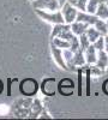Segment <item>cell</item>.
<instances>
[{
    "instance_id": "1",
    "label": "cell",
    "mask_w": 108,
    "mask_h": 120,
    "mask_svg": "<svg viewBox=\"0 0 108 120\" xmlns=\"http://www.w3.org/2000/svg\"><path fill=\"white\" fill-rule=\"evenodd\" d=\"M38 90H40V85L34 78H25L19 83V91L23 96L35 97L38 93Z\"/></svg>"
},
{
    "instance_id": "2",
    "label": "cell",
    "mask_w": 108,
    "mask_h": 120,
    "mask_svg": "<svg viewBox=\"0 0 108 120\" xmlns=\"http://www.w3.org/2000/svg\"><path fill=\"white\" fill-rule=\"evenodd\" d=\"M36 15L40 17L41 19H43L45 22H48L53 25L55 24H61L65 23L64 17L60 10H56V11H45V10H35Z\"/></svg>"
},
{
    "instance_id": "3",
    "label": "cell",
    "mask_w": 108,
    "mask_h": 120,
    "mask_svg": "<svg viewBox=\"0 0 108 120\" xmlns=\"http://www.w3.org/2000/svg\"><path fill=\"white\" fill-rule=\"evenodd\" d=\"M31 4L35 10H45V11H56L61 7L59 0H34Z\"/></svg>"
},
{
    "instance_id": "4",
    "label": "cell",
    "mask_w": 108,
    "mask_h": 120,
    "mask_svg": "<svg viewBox=\"0 0 108 120\" xmlns=\"http://www.w3.org/2000/svg\"><path fill=\"white\" fill-rule=\"evenodd\" d=\"M60 11L63 13L64 17V21L66 24H72L76 19H77V15H78V10L76 7H73L70 3L65 1L61 7H60Z\"/></svg>"
},
{
    "instance_id": "5",
    "label": "cell",
    "mask_w": 108,
    "mask_h": 120,
    "mask_svg": "<svg viewBox=\"0 0 108 120\" xmlns=\"http://www.w3.org/2000/svg\"><path fill=\"white\" fill-rule=\"evenodd\" d=\"M40 90L45 96H54L58 90V84H56L55 78L54 77L45 78L40 85Z\"/></svg>"
},
{
    "instance_id": "6",
    "label": "cell",
    "mask_w": 108,
    "mask_h": 120,
    "mask_svg": "<svg viewBox=\"0 0 108 120\" xmlns=\"http://www.w3.org/2000/svg\"><path fill=\"white\" fill-rule=\"evenodd\" d=\"M76 90V84L71 78H64L58 83V91L63 96H71Z\"/></svg>"
},
{
    "instance_id": "7",
    "label": "cell",
    "mask_w": 108,
    "mask_h": 120,
    "mask_svg": "<svg viewBox=\"0 0 108 120\" xmlns=\"http://www.w3.org/2000/svg\"><path fill=\"white\" fill-rule=\"evenodd\" d=\"M51 51H52V55H53V59H54V63L63 70L65 71H70L68 66L66 65V61L64 59V55H63V49L59 48L56 46H54L53 43H51Z\"/></svg>"
},
{
    "instance_id": "8",
    "label": "cell",
    "mask_w": 108,
    "mask_h": 120,
    "mask_svg": "<svg viewBox=\"0 0 108 120\" xmlns=\"http://www.w3.org/2000/svg\"><path fill=\"white\" fill-rule=\"evenodd\" d=\"M86 61H85V58H84V53L81 51V49H78L77 52L73 53V58L72 60L70 61V64H68V68L72 70L74 67H82L83 65H85Z\"/></svg>"
},
{
    "instance_id": "9",
    "label": "cell",
    "mask_w": 108,
    "mask_h": 120,
    "mask_svg": "<svg viewBox=\"0 0 108 120\" xmlns=\"http://www.w3.org/2000/svg\"><path fill=\"white\" fill-rule=\"evenodd\" d=\"M45 109L42 105V100L40 97H35L33 100V103L30 107V112H29V118H38V115L41 114V112Z\"/></svg>"
},
{
    "instance_id": "10",
    "label": "cell",
    "mask_w": 108,
    "mask_h": 120,
    "mask_svg": "<svg viewBox=\"0 0 108 120\" xmlns=\"http://www.w3.org/2000/svg\"><path fill=\"white\" fill-rule=\"evenodd\" d=\"M97 49L94 47V45L91 43L89 47L86 48V51L84 52V58H85V61L88 65H95L97 61Z\"/></svg>"
},
{
    "instance_id": "11",
    "label": "cell",
    "mask_w": 108,
    "mask_h": 120,
    "mask_svg": "<svg viewBox=\"0 0 108 120\" xmlns=\"http://www.w3.org/2000/svg\"><path fill=\"white\" fill-rule=\"evenodd\" d=\"M97 19H99V17H97L96 15L88 13L86 11H85V12H83V11H78V15H77V19H76V21L88 23L89 25H94V24L96 23Z\"/></svg>"
},
{
    "instance_id": "12",
    "label": "cell",
    "mask_w": 108,
    "mask_h": 120,
    "mask_svg": "<svg viewBox=\"0 0 108 120\" xmlns=\"http://www.w3.org/2000/svg\"><path fill=\"white\" fill-rule=\"evenodd\" d=\"M89 28V24L88 23H84V22H79V21H74L72 24H71V30L72 33L77 36H81L83 34H85L86 29Z\"/></svg>"
},
{
    "instance_id": "13",
    "label": "cell",
    "mask_w": 108,
    "mask_h": 120,
    "mask_svg": "<svg viewBox=\"0 0 108 120\" xmlns=\"http://www.w3.org/2000/svg\"><path fill=\"white\" fill-rule=\"evenodd\" d=\"M85 70L84 67H78V86H77V90H78V96H83L84 94V88H85Z\"/></svg>"
},
{
    "instance_id": "14",
    "label": "cell",
    "mask_w": 108,
    "mask_h": 120,
    "mask_svg": "<svg viewBox=\"0 0 108 120\" xmlns=\"http://www.w3.org/2000/svg\"><path fill=\"white\" fill-rule=\"evenodd\" d=\"M95 65H97L99 67H101L103 70H106L108 67V53L104 49L97 52V61H96Z\"/></svg>"
},
{
    "instance_id": "15",
    "label": "cell",
    "mask_w": 108,
    "mask_h": 120,
    "mask_svg": "<svg viewBox=\"0 0 108 120\" xmlns=\"http://www.w3.org/2000/svg\"><path fill=\"white\" fill-rule=\"evenodd\" d=\"M85 35L88 36V38H89V41H90L91 43H94L100 36H102L99 31H97V29H96L94 25H89V28H88L86 31H85Z\"/></svg>"
},
{
    "instance_id": "16",
    "label": "cell",
    "mask_w": 108,
    "mask_h": 120,
    "mask_svg": "<svg viewBox=\"0 0 108 120\" xmlns=\"http://www.w3.org/2000/svg\"><path fill=\"white\" fill-rule=\"evenodd\" d=\"M51 43H53L54 46L61 48V49H66V48H71V43L67 41L65 38H61V37H52V41Z\"/></svg>"
},
{
    "instance_id": "17",
    "label": "cell",
    "mask_w": 108,
    "mask_h": 120,
    "mask_svg": "<svg viewBox=\"0 0 108 120\" xmlns=\"http://www.w3.org/2000/svg\"><path fill=\"white\" fill-rule=\"evenodd\" d=\"M95 15L99 17L100 19H103V21H107L108 19V6L104 4V3H101L97 7Z\"/></svg>"
},
{
    "instance_id": "18",
    "label": "cell",
    "mask_w": 108,
    "mask_h": 120,
    "mask_svg": "<svg viewBox=\"0 0 108 120\" xmlns=\"http://www.w3.org/2000/svg\"><path fill=\"white\" fill-rule=\"evenodd\" d=\"M67 3H70L73 7H76L78 11H86V4H88V0H66Z\"/></svg>"
},
{
    "instance_id": "19",
    "label": "cell",
    "mask_w": 108,
    "mask_h": 120,
    "mask_svg": "<svg viewBox=\"0 0 108 120\" xmlns=\"http://www.w3.org/2000/svg\"><path fill=\"white\" fill-rule=\"evenodd\" d=\"M94 26L97 29V31H99L102 36H104V35H107L108 34V28H107V23H106V21H103V19H97L96 21V23L94 24Z\"/></svg>"
},
{
    "instance_id": "20",
    "label": "cell",
    "mask_w": 108,
    "mask_h": 120,
    "mask_svg": "<svg viewBox=\"0 0 108 120\" xmlns=\"http://www.w3.org/2000/svg\"><path fill=\"white\" fill-rule=\"evenodd\" d=\"M78 37H79V49L84 53V52L86 51V48L91 45V42L89 41V38H88V36H86L85 34L78 36Z\"/></svg>"
},
{
    "instance_id": "21",
    "label": "cell",
    "mask_w": 108,
    "mask_h": 120,
    "mask_svg": "<svg viewBox=\"0 0 108 120\" xmlns=\"http://www.w3.org/2000/svg\"><path fill=\"white\" fill-rule=\"evenodd\" d=\"M93 45L97 51H102V49L104 48V36H100Z\"/></svg>"
},
{
    "instance_id": "22",
    "label": "cell",
    "mask_w": 108,
    "mask_h": 120,
    "mask_svg": "<svg viewBox=\"0 0 108 120\" xmlns=\"http://www.w3.org/2000/svg\"><path fill=\"white\" fill-rule=\"evenodd\" d=\"M10 113V106L5 103H0V116H5Z\"/></svg>"
},
{
    "instance_id": "23",
    "label": "cell",
    "mask_w": 108,
    "mask_h": 120,
    "mask_svg": "<svg viewBox=\"0 0 108 120\" xmlns=\"http://www.w3.org/2000/svg\"><path fill=\"white\" fill-rule=\"evenodd\" d=\"M6 82H7V96H11V83L12 82H17V78H7L6 79Z\"/></svg>"
},
{
    "instance_id": "24",
    "label": "cell",
    "mask_w": 108,
    "mask_h": 120,
    "mask_svg": "<svg viewBox=\"0 0 108 120\" xmlns=\"http://www.w3.org/2000/svg\"><path fill=\"white\" fill-rule=\"evenodd\" d=\"M38 118H40V119H43V118H48V119H52V116L49 115V113H48V112L46 111V109H43V111L41 112V114L38 115Z\"/></svg>"
},
{
    "instance_id": "25",
    "label": "cell",
    "mask_w": 108,
    "mask_h": 120,
    "mask_svg": "<svg viewBox=\"0 0 108 120\" xmlns=\"http://www.w3.org/2000/svg\"><path fill=\"white\" fill-rule=\"evenodd\" d=\"M102 90H103V93L108 96V79H106V81L103 82V84H102Z\"/></svg>"
},
{
    "instance_id": "26",
    "label": "cell",
    "mask_w": 108,
    "mask_h": 120,
    "mask_svg": "<svg viewBox=\"0 0 108 120\" xmlns=\"http://www.w3.org/2000/svg\"><path fill=\"white\" fill-rule=\"evenodd\" d=\"M104 51L108 53V34L107 35H104Z\"/></svg>"
},
{
    "instance_id": "27",
    "label": "cell",
    "mask_w": 108,
    "mask_h": 120,
    "mask_svg": "<svg viewBox=\"0 0 108 120\" xmlns=\"http://www.w3.org/2000/svg\"><path fill=\"white\" fill-rule=\"evenodd\" d=\"M3 91H4V83H3L1 79H0V95H1Z\"/></svg>"
},
{
    "instance_id": "28",
    "label": "cell",
    "mask_w": 108,
    "mask_h": 120,
    "mask_svg": "<svg viewBox=\"0 0 108 120\" xmlns=\"http://www.w3.org/2000/svg\"><path fill=\"white\" fill-rule=\"evenodd\" d=\"M104 4H106V5L108 6V0H106V1H104Z\"/></svg>"
},
{
    "instance_id": "29",
    "label": "cell",
    "mask_w": 108,
    "mask_h": 120,
    "mask_svg": "<svg viewBox=\"0 0 108 120\" xmlns=\"http://www.w3.org/2000/svg\"><path fill=\"white\" fill-rule=\"evenodd\" d=\"M106 23H107V28H108V19H107V21H106Z\"/></svg>"
},
{
    "instance_id": "30",
    "label": "cell",
    "mask_w": 108,
    "mask_h": 120,
    "mask_svg": "<svg viewBox=\"0 0 108 120\" xmlns=\"http://www.w3.org/2000/svg\"><path fill=\"white\" fill-rule=\"evenodd\" d=\"M29 1H34V0H29Z\"/></svg>"
}]
</instances>
